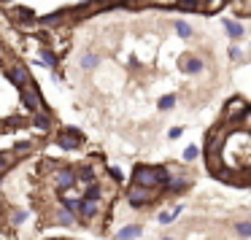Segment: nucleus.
I'll return each mask as SVG.
<instances>
[{
    "mask_svg": "<svg viewBox=\"0 0 251 240\" xmlns=\"http://www.w3.org/2000/svg\"><path fill=\"white\" fill-rule=\"evenodd\" d=\"M173 27H176V33H178V38H184V41H189L192 35H195V30H192V24L181 22V19H178V22L173 24Z\"/></svg>",
    "mask_w": 251,
    "mask_h": 240,
    "instance_id": "20",
    "label": "nucleus"
},
{
    "mask_svg": "<svg viewBox=\"0 0 251 240\" xmlns=\"http://www.w3.org/2000/svg\"><path fill=\"white\" fill-rule=\"evenodd\" d=\"M8 8H11L8 17H11L14 24H19V27H25V30L38 27V17H35V11H30V8H25V6H14V3Z\"/></svg>",
    "mask_w": 251,
    "mask_h": 240,
    "instance_id": "5",
    "label": "nucleus"
},
{
    "mask_svg": "<svg viewBox=\"0 0 251 240\" xmlns=\"http://www.w3.org/2000/svg\"><path fill=\"white\" fill-rule=\"evenodd\" d=\"M0 181H3V175H0Z\"/></svg>",
    "mask_w": 251,
    "mask_h": 240,
    "instance_id": "35",
    "label": "nucleus"
},
{
    "mask_svg": "<svg viewBox=\"0 0 251 240\" xmlns=\"http://www.w3.org/2000/svg\"><path fill=\"white\" fill-rule=\"evenodd\" d=\"M78 65H81L84 71H95V68L100 65V54H95V51H87V54L78 60Z\"/></svg>",
    "mask_w": 251,
    "mask_h": 240,
    "instance_id": "18",
    "label": "nucleus"
},
{
    "mask_svg": "<svg viewBox=\"0 0 251 240\" xmlns=\"http://www.w3.org/2000/svg\"><path fill=\"white\" fill-rule=\"evenodd\" d=\"M81 197H84V200H103V184H98V181H89Z\"/></svg>",
    "mask_w": 251,
    "mask_h": 240,
    "instance_id": "17",
    "label": "nucleus"
},
{
    "mask_svg": "<svg viewBox=\"0 0 251 240\" xmlns=\"http://www.w3.org/2000/svg\"><path fill=\"white\" fill-rule=\"evenodd\" d=\"M227 54H229V60H232V62H240V60L246 57V51L240 49V46H229V51H227Z\"/></svg>",
    "mask_w": 251,
    "mask_h": 240,
    "instance_id": "25",
    "label": "nucleus"
},
{
    "mask_svg": "<svg viewBox=\"0 0 251 240\" xmlns=\"http://www.w3.org/2000/svg\"><path fill=\"white\" fill-rule=\"evenodd\" d=\"M181 132H184L181 127H173V130L168 132V135H170V141H176V138H181Z\"/></svg>",
    "mask_w": 251,
    "mask_h": 240,
    "instance_id": "31",
    "label": "nucleus"
},
{
    "mask_svg": "<svg viewBox=\"0 0 251 240\" xmlns=\"http://www.w3.org/2000/svg\"><path fill=\"white\" fill-rule=\"evenodd\" d=\"M197 157H200V148H197V146H189V148L184 151V159H186V162H195Z\"/></svg>",
    "mask_w": 251,
    "mask_h": 240,
    "instance_id": "28",
    "label": "nucleus"
},
{
    "mask_svg": "<svg viewBox=\"0 0 251 240\" xmlns=\"http://www.w3.org/2000/svg\"><path fill=\"white\" fill-rule=\"evenodd\" d=\"M0 3H6V6H11V3H14V0H0Z\"/></svg>",
    "mask_w": 251,
    "mask_h": 240,
    "instance_id": "32",
    "label": "nucleus"
},
{
    "mask_svg": "<svg viewBox=\"0 0 251 240\" xmlns=\"http://www.w3.org/2000/svg\"><path fill=\"white\" fill-rule=\"evenodd\" d=\"M8 168H11V154H3V151H0V175H6Z\"/></svg>",
    "mask_w": 251,
    "mask_h": 240,
    "instance_id": "27",
    "label": "nucleus"
},
{
    "mask_svg": "<svg viewBox=\"0 0 251 240\" xmlns=\"http://www.w3.org/2000/svg\"><path fill=\"white\" fill-rule=\"evenodd\" d=\"M186 211V205H176L173 208V211H170V213H159V224H170V221H173V218H178L181 216V213H184Z\"/></svg>",
    "mask_w": 251,
    "mask_h": 240,
    "instance_id": "21",
    "label": "nucleus"
},
{
    "mask_svg": "<svg viewBox=\"0 0 251 240\" xmlns=\"http://www.w3.org/2000/svg\"><path fill=\"white\" fill-rule=\"evenodd\" d=\"M176 105V95L170 92V95H162V97H159V103H157V108L159 111H170Z\"/></svg>",
    "mask_w": 251,
    "mask_h": 240,
    "instance_id": "23",
    "label": "nucleus"
},
{
    "mask_svg": "<svg viewBox=\"0 0 251 240\" xmlns=\"http://www.w3.org/2000/svg\"><path fill=\"white\" fill-rule=\"evenodd\" d=\"M78 143H81V132L76 127H65V130L57 132V146L65 148V151H76Z\"/></svg>",
    "mask_w": 251,
    "mask_h": 240,
    "instance_id": "7",
    "label": "nucleus"
},
{
    "mask_svg": "<svg viewBox=\"0 0 251 240\" xmlns=\"http://www.w3.org/2000/svg\"><path fill=\"white\" fill-rule=\"evenodd\" d=\"M224 3H227V0H205V11H208V14H216L219 8L224 6Z\"/></svg>",
    "mask_w": 251,
    "mask_h": 240,
    "instance_id": "26",
    "label": "nucleus"
},
{
    "mask_svg": "<svg viewBox=\"0 0 251 240\" xmlns=\"http://www.w3.org/2000/svg\"><path fill=\"white\" fill-rule=\"evenodd\" d=\"M189 186H192V178H186V175H168L159 189L170 192V194H181V192H186Z\"/></svg>",
    "mask_w": 251,
    "mask_h": 240,
    "instance_id": "8",
    "label": "nucleus"
},
{
    "mask_svg": "<svg viewBox=\"0 0 251 240\" xmlns=\"http://www.w3.org/2000/svg\"><path fill=\"white\" fill-rule=\"evenodd\" d=\"M235 232H238L240 238H251V221H238L235 224Z\"/></svg>",
    "mask_w": 251,
    "mask_h": 240,
    "instance_id": "24",
    "label": "nucleus"
},
{
    "mask_svg": "<svg viewBox=\"0 0 251 240\" xmlns=\"http://www.w3.org/2000/svg\"><path fill=\"white\" fill-rule=\"evenodd\" d=\"M222 24H224V33H227L232 41H240V38H246V27L238 22V19H224Z\"/></svg>",
    "mask_w": 251,
    "mask_h": 240,
    "instance_id": "12",
    "label": "nucleus"
},
{
    "mask_svg": "<svg viewBox=\"0 0 251 240\" xmlns=\"http://www.w3.org/2000/svg\"><path fill=\"white\" fill-rule=\"evenodd\" d=\"M51 184H54L57 194H65L68 189L76 186V168L73 165H57L54 175H51Z\"/></svg>",
    "mask_w": 251,
    "mask_h": 240,
    "instance_id": "2",
    "label": "nucleus"
},
{
    "mask_svg": "<svg viewBox=\"0 0 251 240\" xmlns=\"http://www.w3.org/2000/svg\"><path fill=\"white\" fill-rule=\"evenodd\" d=\"M33 127L41 132H51V127H54V119H51L49 111H35L33 114Z\"/></svg>",
    "mask_w": 251,
    "mask_h": 240,
    "instance_id": "11",
    "label": "nucleus"
},
{
    "mask_svg": "<svg viewBox=\"0 0 251 240\" xmlns=\"http://www.w3.org/2000/svg\"><path fill=\"white\" fill-rule=\"evenodd\" d=\"M6 78L14 84L17 89H25L27 84H33V76H30L27 65H22V62H14V65L6 68Z\"/></svg>",
    "mask_w": 251,
    "mask_h": 240,
    "instance_id": "6",
    "label": "nucleus"
},
{
    "mask_svg": "<svg viewBox=\"0 0 251 240\" xmlns=\"http://www.w3.org/2000/svg\"><path fill=\"white\" fill-rule=\"evenodd\" d=\"M0 57H3V44H0Z\"/></svg>",
    "mask_w": 251,
    "mask_h": 240,
    "instance_id": "33",
    "label": "nucleus"
},
{
    "mask_svg": "<svg viewBox=\"0 0 251 240\" xmlns=\"http://www.w3.org/2000/svg\"><path fill=\"white\" fill-rule=\"evenodd\" d=\"M27 216H30L27 211H17V213H14V224H17V227H19V224H25V221H27Z\"/></svg>",
    "mask_w": 251,
    "mask_h": 240,
    "instance_id": "30",
    "label": "nucleus"
},
{
    "mask_svg": "<svg viewBox=\"0 0 251 240\" xmlns=\"http://www.w3.org/2000/svg\"><path fill=\"white\" fill-rule=\"evenodd\" d=\"M65 22V11H54V14H46V17H41L38 19V24L44 30H49V27H60V24Z\"/></svg>",
    "mask_w": 251,
    "mask_h": 240,
    "instance_id": "13",
    "label": "nucleus"
},
{
    "mask_svg": "<svg viewBox=\"0 0 251 240\" xmlns=\"http://www.w3.org/2000/svg\"><path fill=\"white\" fill-rule=\"evenodd\" d=\"M98 175H95V170L89 168V165H84V168L76 170V184H89V181H95Z\"/></svg>",
    "mask_w": 251,
    "mask_h": 240,
    "instance_id": "19",
    "label": "nucleus"
},
{
    "mask_svg": "<svg viewBox=\"0 0 251 240\" xmlns=\"http://www.w3.org/2000/svg\"><path fill=\"white\" fill-rule=\"evenodd\" d=\"M54 221H57V224H60V227H73V224H76V221H78V218H76V216H73V213H71V211H68V208H65V205H60V208H57V216H54Z\"/></svg>",
    "mask_w": 251,
    "mask_h": 240,
    "instance_id": "16",
    "label": "nucleus"
},
{
    "mask_svg": "<svg viewBox=\"0 0 251 240\" xmlns=\"http://www.w3.org/2000/svg\"><path fill=\"white\" fill-rule=\"evenodd\" d=\"M19 97H22V105L30 111V114H35V111H46L44 97H41V92H38L35 84H27L25 89H19Z\"/></svg>",
    "mask_w": 251,
    "mask_h": 240,
    "instance_id": "4",
    "label": "nucleus"
},
{
    "mask_svg": "<svg viewBox=\"0 0 251 240\" xmlns=\"http://www.w3.org/2000/svg\"><path fill=\"white\" fill-rule=\"evenodd\" d=\"M200 3L202 0H176V8H181V11H197Z\"/></svg>",
    "mask_w": 251,
    "mask_h": 240,
    "instance_id": "22",
    "label": "nucleus"
},
{
    "mask_svg": "<svg viewBox=\"0 0 251 240\" xmlns=\"http://www.w3.org/2000/svg\"><path fill=\"white\" fill-rule=\"evenodd\" d=\"M100 211H103L100 200H84V197H81V211H78V221H92V218H98V216H100Z\"/></svg>",
    "mask_w": 251,
    "mask_h": 240,
    "instance_id": "9",
    "label": "nucleus"
},
{
    "mask_svg": "<svg viewBox=\"0 0 251 240\" xmlns=\"http://www.w3.org/2000/svg\"><path fill=\"white\" fill-rule=\"evenodd\" d=\"M157 192L159 189H149V186H135V184H132L130 189H127V202H130L132 208L151 205V202L157 200Z\"/></svg>",
    "mask_w": 251,
    "mask_h": 240,
    "instance_id": "3",
    "label": "nucleus"
},
{
    "mask_svg": "<svg viewBox=\"0 0 251 240\" xmlns=\"http://www.w3.org/2000/svg\"><path fill=\"white\" fill-rule=\"evenodd\" d=\"M178 68L186 73V76H197V73H202V71H205V62H202L200 57L189 54V57H181Z\"/></svg>",
    "mask_w": 251,
    "mask_h": 240,
    "instance_id": "10",
    "label": "nucleus"
},
{
    "mask_svg": "<svg viewBox=\"0 0 251 240\" xmlns=\"http://www.w3.org/2000/svg\"><path fill=\"white\" fill-rule=\"evenodd\" d=\"M168 175H170L168 168H159V165H154V168H149V165H138V168L132 170V184L135 186H149V189H159Z\"/></svg>",
    "mask_w": 251,
    "mask_h": 240,
    "instance_id": "1",
    "label": "nucleus"
},
{
    "mask_svg": "<svg viewBox=\"0 0 251 240\" xmlns=\"http://www.w3.org/2000/svg\"><path fill=\"white\" fill-rule=\"evenodd\" d=\"M38 57H41V65L51 68V71H54V68L60 65V57H57V51H54V49H49V46H44V49L38 51Z\"/></svg>",
    "mask_w": 251,
    "mask_h": 240,
    "instance_id": "15",
    "label": "nucleus"
},
{
    "mask_svg": "<svg viewBox=\"0 0 251 240\" xmlns=\"http://www.w3.org/2000/svg\"><path fill=\"white\" fill-rule=\"evenodd\" d=\"M30 151H33L30 143H17V154H19V157H25V154H30ZM17 154H14V157H17Z\"/></svg>",
    "mask_w": 251,
    "mask_h": 240,
    "instance_id": "29",
    "label": "nucleus"
},
{
    "mask_svg": "<svg viewBox=\"0 0 251 240\" xmlns=\"http://www.w3.org/2000/svg\"><path fill=\"white\" fill-rule=\"evenodd\" d=\"M159 240H173V238H159Z\"/></svg>",
    "mask_w": 251,
    "mask_h": 240,
    "instance_id": "34",
    "label": "nucleus"
},
{
    "mask_svg": "<svg viewBox=\"0 0 251 240\" xmlns=\"http://www.w3.org/2000/svg\"><path fill=\"white\" fill-rule=\"evenodd\" d=\"M143 235V227L141 224H127V227H122L119 232H116V240H135Z\"/></svg>",
    "mask_w": 251,
    "mask_h": 240,
    "instance_id": "14",
    "label": "nucleus"
}]
</instances>
